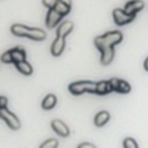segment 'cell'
<instances>
[{
	"label": "cell",
	"mask_w": 148,
	"mask_h": 148,
	"mask_svg": "<svg viewBox=\"0 0 148 148\" xmlns=\"http://www.w3.org/2000/svg\"><path fill=\"white\" fill-rule=\"evenodd\" d=\"M144 69H146L147 72H148V57L146 59V61H144Z\"/></svg>",
	"instance_id": "cell-25"
},
{
	"label": "cell",
	"mask_w": 148,
	"mask_h": 148,
	"mask_svg": "<svg viewBox=\"0 0 148 148\" xmlns=\"http://www.w3.org/2000/svg\"><path fill=\"white\" fill-rule=\"evenodd\" d=\"M70 7H72V0H57L53 9L64 17L70 12Z\"/></svg>",
	"instance_id": "cell-10"
},
{
	"label": "cell",
	"mask_w": 148,
	"mask_h": 148,
	"mask_svg": "<svg viewBox=\"0 0 148 148\" xmlns=\"http://www.w3.org/2000/svg\"><path fill=\"white\" fill-rule=\"evenodd\" d=\"M56 3H57V0H43V5L47 8H49V9H53Z\"/></svg>",
	"instance_id": "cell-22"
},
{
	"label": "cell",
	"mask_w": 148,
	"mask_h": 148,
	"mask_svg": "<svg viewBox=\"0 0 148 148\" xmlns=\"http://www.w3.org/2000/svg\"><path fill=\"white\" fill-rule=\"evenodd\" d=\"M51 126H52V129H53L55 133L59 134L60 136H64V138H66V136L69 135V133H70L69 127H68V126L60 120H53L51 122Z\"/></svg>",
	"instance_id": "cell-8"
},
{
	"label": "cell",
	"mask_w": 148,
	"mask_h": 148,
	"mask_svg": "<svg viewBox=\"0 0 148 148\" xmlns=\"http://www.w3.org/2000/svg\"><path fill=\"white\" fill-rule=\"evenodd\" d=\"M123 148H139L138 143L133 138H125L123 139Z\"/></svg>",
	"instance_id": "cell-19"
},
{
	"label": "cell",
	"mask_w": 148,
	"mask_h": 148,
	"mask_svg": "<svg viewBox=\"0 0 148 148\" xmlns=\"http://www.w3.org/2000/svg\"><path fill=\"white\" fill-rule=\"evenodd\" d=\"M73 26L74 25H73L72 21H65V22L62 23V25H60V27L57 29V36L65 38V36L73 30Z\"/></svg>",
	"instance_id": "cell-15"
},
{
	"label": "cell",
	"mask_w": 148,
	"mask_h": 148,
	"mask_svg": "<svg viewBox=\"0 0 148 148\" xmlns=\"http://www.w3.org/2000/svg\"><path fill=\"white\" fill-rule=\"evenodd\" d=\"M78 148H96L94 146V144H91V143H82V144H79Z\"/></svg>",
	"instance_id": "cell-24"
},
{
	"label": "cell",
	"mask_w": 148,
	"mask_h": 148,
	"mask_svg": "<svg viewBox=\"0 0 148 148\" xmlns=\"http://www.w3.org/2000/svg\"><path fill=\"white\" fill-rule=\"evenodd\" d=\"M113 57H114V51H113V47L109 48H105L101 51V64L103 65H108L112 62Z\"/></svg>",
	"instance_id": "cell-16"
},
{
	"label": "cell",
	"mask_w": 148,
	"mask_h": 148,
	"mask_svg": "<svg viewBox=\"0 0 148 148\" xmlns=\"http://www.w3.org/2000/svg\"><path fill=\"white\" fill-rule=\"evenodd\" d=\"M1 61L5 62V64H9L12 62V57H10V51H7L1 55Z\"/></svg>",
	"instance_id": "cell-21"
},
{
	"label": "cell",
	"mask_w": 148,
	"mask_h": 148,
	"mask_svg": "<svg viewBox=\"0 0 148 148\" xmlns=\"http://www.w3.org/2000/svg\"><path fill=\"white\" fill-rule=\"evenodd\" d=\"M61 18H62V16L60 14V13H57L55 9H49L48 13H47V17H46L47 27H49V29L55 27V26H56L57 23L61 21Z\"/></svg>",
	"instance_id": "cell-9"
},
{
	"label": "cell",
	"mask_w": 148,
	"mask_h": 148,
	"mask_svg": "<svg viewBox=\"0 0 148 148\" xmlns=\"http://www.w3.org/2000/svg\"><path fill=\"white\" fill-rule=\"evenodd\" d=\"M12 33L17 36H27V38L33 39V40H43L46 39V33L40 29H31L27 26L20 25V23H16L10 27Z\"/></svg>",
	"instance_id": "cell-1"
},
{
	"label": "cell",
	"mask_w": 148,
	"mask_h": 148,
	"mask_svg": "<svg viewBox=\"0 0 148 148\" xmlns=\"http://www.w3.org/2000/svg\"><path fill=\"white\" fill-rule=\"evenodd\" d=\"M56 103H57L56 96H55V95H52V94H49V95H47V96L43 99L42 108H43V109H46V110H49V109H52V108L56 105Z\"/></svg>",
	"instance_id": "cell-17"
},
{
	"label": "cell",
	"mask_w": 148,
	"mask_h": 148,
	"mask_svg": "<svg viewBox=\"0 0 148 148\" xmlns=\"http://www.w3.org/2000/svg\"><path fill=\"white\" fill-rule=\"evenodd\" d=\"M144 7V3L142 0H133V1H129L127 4L125 5V13L130 16H135L139 10H142Z\"/></svg>",
	"instance_id": "cell-7"
},
{
	"label": "cell",
	"mask_w": 148,
	"mask_h": 148,
	"mask_svg": "<svg viewBox=\"0 0 148 148\" xmlns=\"http://www.w3.org/2000/svg\"><path fill=\"white\" fill-rule=\"evenodd\" d=\"M110 87H112V91L120 92V94H129L131 90V86L127 83L126 81L120 78H112L109 81Z\"/></svg>",
	"instance_id": "cell-5"
},
{
	"label": "cell",
	"mask_w": 148,
	"mask_h": 148,
	"mask_svg": "<svg viewBox=\"0 0 148 148\" xmlns=\"http://www.w3.org/2000/svg\"><path fill=\"white\" fill-rule=\"evenodd\" d=\"M64 48H65V40H64V38H60V36H57V38L53 40L52 46H51V53L53 55V56H60V55L62 53V51H64Z\"/></svg>",
	"instance_id": "cell-11"
},
{
	"label": "cell",
	"mask_w": 148,
	"mask_h": 148,
	"mask_svg": "<svg viewBox=\"0 0 148 148\" xmlns=\"http://www.w3.org/2000/svg\"><path fill=\"white\" fill-rule=\"evenodd\" d=\"M0 118H1V120H4L5 123H7V125L9 126L12 130H18V129L21 127L20 120H18V118L16 117L12 112H9L7 108L0 109Z\"/></svg>",
	"instance_id": "cell-4"
},
{
	"label": "cell",
	"mask_w": 148,
	"mask_h": 148,
	"mask_svg": "<svg viewBox=\"0 0 148 148\" xmlns=\"http://www.w3.org/2000/svg\"><path fill=\"white\" fill-rule=\"evenodd\" d=\"M16 68H17L18 72H21L25 75H30L33 73V66L29 64L27 61H20V62H16Z\"/></svg>",
	"instance_id": "cell-18"
},
{
	"label": "cell",
	"mask_w": 148,
	"mask_h": 148,
	"mask_svg": "<svg viewBox=\"0 0 148 148\" xmlns=\"http://www.w3.org/2000/svg\"><path fill=\"white\" fill-rule=\"evenodd\" d=\"M57 146H59V142L56 139H48L43 144H40L39 148H57Z\"/></svg>",
	"instance_id": "cell-20"
},
{
	"label": "cell",
	"mask_w": 148,
	"mask_h": 148,
	"mask_svg": "<svg viewBox=\"0 0 148 148\" xmlns=\"http://www.w3.org/2000/svg\"><path fill=\"white\" fill-rule=\"evenodd\" d=\"M121 40H122V34L120 31H110V33L95 38V46L97 47L99 51H103L105 48H109V47L118 44Z\"/></svg>",
	"instance_id": "cell-2"
},
{
	"label": "cell",
	"mask_w": 148,
	"mask_h": 148,
	"mask_svg": "<svg viewBox=\"0 0 148 148\" xmlns=\"http://www.w3.org/2000/svg\"><path fill=\"white\" fill-rule=\"evenodd\" d=\"M134 18H135V16L127 14V13H125L123 9H114L113 10V20H114L116 25H118V26L126 25V23L131 22Z\"/></svg>",
	"instance_id": "cell-6"
},
{
	"label": "cell",
	"mask_w": 148,
	"mask_h": 148,
	"mask_svg": "<svg viewBox=\"0 0 148 148\" xmlns=\"http://www.w3.org/2000/svg\"><path fill=\"white\" fill-rule=\"evenodd\" d=\"M109 118H110L109 113H108L107 110H101V112H99L96 116H95V120H94L95 126H97V127H101V126H104L105 123L109 121Z\"/></svg>",
	"instance_id": "cell-12"
},
{
	"label": "cell",
	"mask_w": 148,
	"mask_h": 148,
	"mask_svg": "<svg viewBox=\"0 0 148 148\" xmlns=\"http://www.w3.org/2000/svg\"><path fill=\"white\" fill-rule=\"evenodd\" d=\"M10 51V57H12V62H20V61H25L26 57V52L22 48H13L9 49Z\"/></svg>",
	"instance_id": "cell-14"
},
{
	"label": "cell",
	"mask_w": 148,
	"mask_h": 148,
	"mask_svg": "<svg viewBox=\"0 0 148 148\" xmlns=\"http://www.w3.org/2000/svg\"><path fill=\"white\" fill-rule=\"evenodd\" d=\"M112 91V87H110L109 81H100L96 83V94L97 95H108Z\"/></svg>",
	"instance_id": "cell-13"
},
{
	"label": "cell",
	"mask_w": 148,
	"mask_h": 148,
	"mask_svg": "<svg viewBox=\"0 0 148 148\" xmlns=\"http://www.w3.org/2000/svg\"><path fill=\"white\" fill-rule=\"evenodd\" d=\"M69 91L73 95H81L83 92H95L96 91V83L90 81L74 82V83L69 84Z\"/></svg>",
	"instance_id": "cell-3"
},
{
	"label": "cell",
	"mask_w": 148,
	"mask_h": 148,
	"mask_svg": "<svg viewBox=\"0 0 148 148\" xmlns=\"http://www.w3.org/2000/svg\"><path fill=\"white\" fill-rule=\"evenodd\" d=\"M7 104H8V99L5 96H0V109L3 108H7Z\"/></svg>",
	"instance_id": "cell-23"
}]
</instances>
